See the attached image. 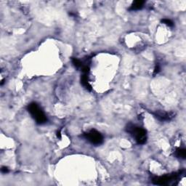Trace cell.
Listing matches in <instances>:
<instances>
[{
	"label": "cell",
	"instance_id": "cell-13",
	"mask_svg": "<svg viewBox=\"0 0 186 186\" xmlns=\"http://www.w3.org/2000/svg\"><path fill=\"white\" fill-rule=\"evenodd\" d=\"M57 137H58V138H61V133H60V131H59L57 132Z\"/></svg>",
	"mask_w": 186,
	"mask_h": 186
},
{
	"label": "cell",
	"instance_id": "cell-3",
	"mask_svg": "<svg viewBox=\"0 0 186 186\" xmlns=\"http://www.w3.org/2000/svg\"><path fill=\"white\" fill-rule=\"evenodd\" d=\"M83 137L95 146H100L103 143V136L96 130H91L84 133Z\"/></svg>",
	"mask_w": 186,
	"mask_h": 186
},
{
	"label": "cell",
	"instance_id": "cell-1",
	"mask_svg": "<svg viewBox=\"0 0 186 186\" xmlns=\"http://www.w3.org/2000/svg\"><path fill=\"white\" fill-rule=\"evenodd\" d=\"M126 131L135 139L137 144L143 145L147 141V132L140 127L130 124L127 127Z\"/></svg>",
	"mask_w": 186,
	"mask_h": 186
},
{
	"label": "cell",
	"instance_id": "cell-6",
	"mask_svg": "<svg viewBox=\"0 0 186 186\" xmlns=\"http://www.w3.org/2000/svg\"><path fill=\"white\" fill-rule=\"evenodd\" d=\"M145 4L144 1H141V0H138V1H135L132 3L131 6H130L129 10H131V11H135V10H141L143 8Z\"/></svg>",
	"mask_w": 186,
	"mask_h": 186
},
{
	"label": "cell",
	"instance_id": "cell-4",
	"mask_svg": "<svg viewBox=\"0 0 186 186\" xmlns=\"http://www.w3.org/2000/svg\"><path fill=\"white\" fill-rule=\"evenodd\" d=\"M182 172H180L178 173H174L172 175H164L161 177H155L152 180V182L154 185H167L170 184L171 182H175V180H178L180 175H181Z\"/></svg>",
	"mask_w": 186,
	"mask_h": 186
},
{
	"label": "cell",
	"instance_id": "cell-11",
	"mask_svg": "<svg viewBox=\"0 0 186 186\" xmlns=\"http://www.w3.org/2000/svg\"><path fill=\"white\" fill-rule=\"evenodd\" d=\"M161 70V68H160V66L159 65V64H156L155 66V69H154V71H153V75H156L157 74H159V72Z\"/></svg>",
	"mask_w": 186,
	"mask_h": 186
},
{
	"label": "cell",
	"instance_id": "cell-12",
	"mask_svg": "<svg viewBox=\"0 0 186 186\" xmlns=\"http://www.w3.org/2000/svg\"><path fill=\"white\" fill-rule=\"evenodd\" d=\"M1 172L2 173H4V174H6V173H8L9 172V169L8 167H2L1 169Z\"/></svg>",
	"mask_w": 186,
	"mask_h": 186
},
{
	"label": "cell",
	"instance_id": "cell-10",
	"mask_svg": "<svg viewBox=\"0 0 186 186\" xmlns=\"http://www.w3.org/2000/svg\"><path fill=\"white\" fill-rule=\"evenodd\" d=\"M162 22L163 23H164V24H166L168 26H170V27H172V26H174V23H173L172 21L169 19H163L162 21Z\"/></svg>",
	"mask_w": 186,
	"mask_h": 186
},
{
	"label": "cell",
	"instance_id": "cell-5",
	"mask_svg": "<svg viewBox=\"0 0 186 186\" xmlns=\"http://www.w3.org/2000/svg\"><path fill=\"white\" fill-rule=\"evenodd\" d=\"M153 114L156 119H158L159 120L161 121H170L175 116V114L172 112L168 113V112L156 111L155 113H153Z\"/></svg>",
	"mask_w": 186,
	"mask_h": 186
},
{
	"label": "cell",
	"instance_id": "cell-8",
	"mask_svg": "<svg viewBox=\"0 0 186 186\" xmlns=\"http://www.w3.org/2000/svg\"><path fill=\"white\" fill-rule=\"evenodd\" d=\"M175 156L177 158L185 159L186 157V151L185 148H177L175 151Z\"/></svg>",
	"mask_w": 186,
	"mask_h": 186
},
{
	"label": "cell",
	"instance_id": "cell-2",
	"mask_svg": "<svg viewBox=\"0 0 186 186\" xmlns=\"http://www.w3.org/2000/svg\"><path fill=\"white\" fill-rule=\"evenodd\" d=\"M27 110L32 117L34 119V120L37 121V124H43L47 121L45 114L37 103H29L27 106Z\"/></svg>",
	"mask_w": 186,
	"mask_h": 186
},
{
	"label": "cell",
	"instance_id": "cell-7",
	"mask_svg": "<svg viewBox=\"0 0 186 186\" xmlns=\"http://www.w3.org/2000/svg\"><path fill=\"white\" fill-rule=\"evenodd\" d=\"M81 84L84 87H85L86 89H88V90L91 91L92 90V86L89 85V80H88V76L87 74H83V75L81 77Z\"/></svg>",
	"mask_w": 186,
	"mask_h": 186
},
{
	"label": "cell",
	"instance_id": "cell-9",
	"mask_svg": "<svg viewBox=\"0 0 186 186\" xmlns=\"http://www.w3.org/2000/svg\"><path fill=\"white\" fill-rule=\"evenodd\" d=\"M72 63L74 64V66L76 68V69H82V68L85 66L81 60H79V59L76 58H72Z\"/></svg>",
	"mask_w": 186,
	"mask_h": 186
}]
</instances>
